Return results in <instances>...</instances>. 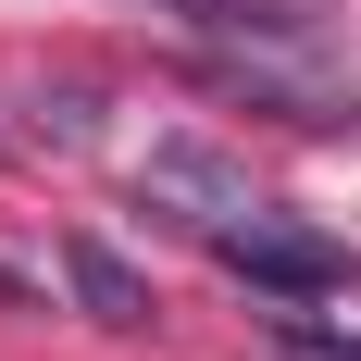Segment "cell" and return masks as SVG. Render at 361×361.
Returning a JSON list of instances; mask_svg holds the SVG:
<instances>
[{"label":"cell","mask_w":361,"mask_h":361,"mask_svg":"<svg viewBox=\"0 0 361 361\" xmlns=\"http://www.w3.org/2000/svg\"><path fill=\"white\" fill-rule=\"evenodd\" d=\"M274 349H287V361H361V324H324V312H299V299H287Z\"/></svg>","instance_id":"cell-5"},{"label":"cell","mask_w":361,"mask_h":361,"mask_svg":"<svg viewBox=\"0 0 361 361\" xmlns=\"http://www.w3.org/2000/svg\"><path fill=\"white\" fill-rule=\"evenodd\" d=\"M137 187L187 224V237H224V224H250V212H262V187L237 175L224 149H200V137H162V149L137 162Z\"/></svg>","instance_id":"cell-2"},{"label":"cell","mask_w":361,"mask_h":361,"mask_svg":"<svg viewBox=\"0 0 361 361\" xmlns=\"http://www.w3.org/2000/svg\"><path fill=\"white\" fill-rule=\"evenodd\" d=\"M63 274H75V299H87L100 324H149V287H137V274L100 250V237H75V250H63Z\"/></svg>","instance_id":"cell-4"},{"label":"cell","mask_w":361,"mask_h":361,"mask_svg":"<svg viewBox=\"0 0 361 361\" xmlns=\"http://www.w3.org/2000/svg\"><path fill=\"white\" fill-rule=\"evenodd\" d=\"M162 13H187L212 37H312V25H336V0H162Z\"/></svg>","instance_id":"cell-3"},{"label":"cell","mask_w":361,"mask_h":361,"mask_svg":"<svg viewBox=\"0 0 361 361\" xmlns=\"http://www.w3.org/2000/svg\"><path fill=\"white\" fill-rule=\"evenodd\" d=\"M212 250H224V274H250V287H274V299H336V287L361 274V262L336 250V237H312V224H287L274 200H262L250 224H224Z\"/></svg>","instance_id":"cell-1"}]
</instances>
